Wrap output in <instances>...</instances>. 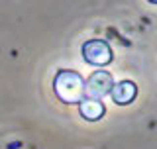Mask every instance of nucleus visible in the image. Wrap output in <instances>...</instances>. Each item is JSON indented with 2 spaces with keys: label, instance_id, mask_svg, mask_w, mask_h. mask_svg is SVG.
<instances>
[{
  "label": "nucleus",
  "instance_id": "nucleus-1",
  "mask_svg": "<svg viewBox=\"0 0 157 149\" xmlns=\"http://www.w3.org/2000/svg\"><path fill=\"white\" fill-rule=\"evenodd\" d=\"M53 88H55L57 96L67 104H78L85 98V82H82L81 74H77L73 71L57 73Z\"/></svg>",
  "mask_w": 157,
  "mask_h": 149
},
{
  "label": "nucleus",
  "instance_id": "nucleus-2",
  "mask_svg": "<svg viewBox=\"0 0 157 149\" xmlns=\"http://www.w3.org/2000/svg\"><path fill=\"white\" fill-rule=\"evenodd\" d=\"M82 57L90 65L102 67V65H108L112 61V51H110L106 41H102V39H90V41H86L82 45Z\"/></svg>",
  "mask_w": 157,
  "mask_h": 149
},
{
  "label": "nucleus",
  "instance_id": "nucleus-3",
  "mask_svg": "<svg viewBox=\"0 0 157 149\" xmlns=\"http://www.w3.org/2000/svg\"><path fill=\"white\" fill-rule=\"evenodd\" d=\"M112 77L108 74L106 71H96L90 74V78H88V82H85V96L86 98H100L104 96V94L110 92L112 88Z\"/></svg>",
  "mask_w": 157,
  "mask_h": 149
},
{
  "label": "nucleus",
  "instance_id": "nucleus-4",
  "mask_svg": "<svg viewBox=\"0 0 157 149\" xmlns=\"http://www.w3.org/2000/svg\"><path fill=\"white\" fill-rule=\"evenodd\" d=\"M110 94H112V98H114L116 104H130L136 98L137 88H136V84L132 81H122V82L112 84Z\"/></svg>",
  "mask_w": 157,
  "mask_h": 149
},
{
  "label": "nucleus",
  "instance_id": "nucleus-5",
  "mask_svg": "<svg viewBox=\"0 0 157 149\" xmlns=\"http://www.w3.org/2000/svg\"><path fill=\"white\" fill-rule=\"evenodd\" d=\"M78 110H81V116L85 120L94 122L104 116V104L100 100H96V98H82L78 102Z\"/></svg>",
  "mask_w": 157,
  "mask_h": 149
},
{
  "label": "nucleus",
  "instance_id": "nucleus-6",
  "mask_svg": "<svg viewBox=\"0 0 157 149\" xmlns=\"http://www.w3.org/2000/svg\"><path fill=\"white\" fill-rule=\"evenodd\" d=\"M149 2H151V4H157V0H149Z\"/></svg>",
  "mask_w": 157,
  "mask_h": 149
}]
</instances>
